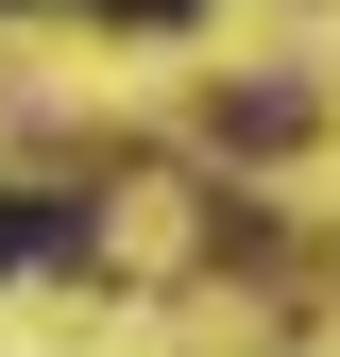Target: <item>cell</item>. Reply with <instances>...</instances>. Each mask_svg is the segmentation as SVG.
I'll return each mask as SVG.
<instances>
[{"label": "cell", "instance_id": "6da1fadb", "mask_svg": "<svg viewBox=\"0 0 340 357\" xmlns=\"http://www.w3.org/2000/svg\"><path fill=\"white\" fill-rule=\"evenodd\" d=\"M52 238H85L68 204H34V188H0V273H17V255H52Z\"/></svg>", "mask_w": 340, "mask_h": 357}, {"label": "cell", "instance_id": "7a4b0ae2", "mask_svg": "<svg viewBox=\"0 0 340 357\" xmlns=\"http://www.w3.org/2000/svg\"><path fill=\"white\" fill-rule=\"evenodd\" d=\"M119 17H187V0H119Z\"/></svg>", "mask_w": 340, "mask_h": 357}, {"label": "cell", "instance_id": "3957f363", "mask_svg": "<svg viewBox=\"0 0 340 357\" xmlns=\"http://www.w3.org/2000/svg\"><path fill=\"white\" fill-rule=\"evenodd\" d=\"M0 17H17V0H0Z\"/></svg>", "mask_w": 340, "mask_h": 357}]
</instances>
